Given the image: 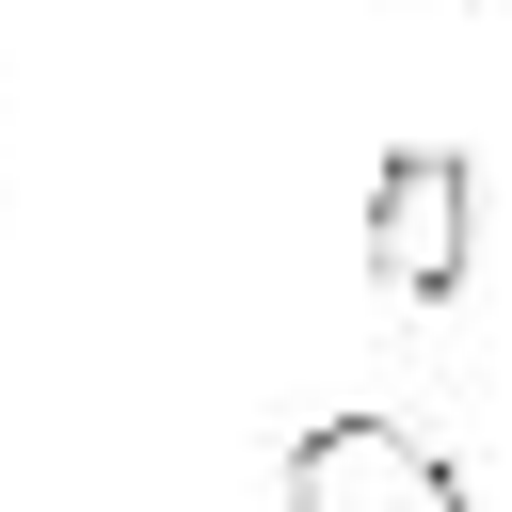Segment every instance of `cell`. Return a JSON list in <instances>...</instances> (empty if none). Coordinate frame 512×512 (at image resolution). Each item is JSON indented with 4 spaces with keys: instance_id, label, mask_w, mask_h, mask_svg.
Instances as JSON below:
<instances>
[{
    "instance_id": "cell-1",
    "label": "cell",
    "mask_w": 512,
    "mask_h": 512,
    "mask_svg": "<svg viewBox=\"0 0 512 512\" xmlns=\"http://www.w3.org/2000/svg\"><path fill=\"white\" fill-rule=\"evenodd\" d=\"M288 512H464V464L416 416H304L288 432Z\"/></svg>"
},
{
    "instance_id": "cell-2",
    "label": "cell",
    "mask_w": 512,
    "mask_h": 512,
    "mask_svg": "<svg viewBox=\"0 0 512 512\" xmlns=\"http://www.w3.org/2000/svg\"><path fill=\"white\" fill-rule=\"evenodd\" d=\"M464 240H480L464 144H400V160L368 176V272H384L400 304H448V288H464Z\"/></svg>"
}]
</instances>
